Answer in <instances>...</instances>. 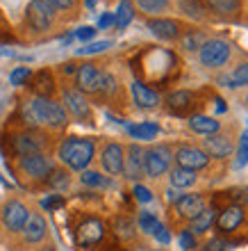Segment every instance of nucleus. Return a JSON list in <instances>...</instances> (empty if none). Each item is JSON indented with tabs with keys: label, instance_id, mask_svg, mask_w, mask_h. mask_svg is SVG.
Instances as JSON below:
<instances>
[{
	"label": "nucleus",
	"instance_id": "f257e3e1",
	"mask_svg": "<svg viewBox=\"0 0 248 251\" xmlns=\"http://www.w3.org/2000/svg\"><path fill=\"white\" fill-rule=\"evenodd\" d=\"M23 119L30 126H50V128H64L68 124V114H66L64 105H59L50 99H37L25 100L23 103Z\"/></svg>",
	"mask_w": 248,
	"mask_h": 251
},
{
	"label": "nucleus",
	"instance_id": "f03ea898",
	"mask_svg": "<svg viewBox=\"0 0 248 251\" xmlns=\"http://www.w3.org/2000/svg\"><path fill=\"white\" fill-rule=\"evenodd\" d=\"M93 151H96V146H93L91 139L68 137L59 146V160L73 172H85L93 158Z\"/></svg>",
	"mask_w": 248,
	"mask_h": 251
},
{
	"label": "nucleus",
	"instance_id": "7ed1b4c3",
	"mask_svg": "<svg viewBox=\"0 0 248 251\" xmlns=\"http://www.w3.org/2000/svg\"><path fill=\"white\" fill-rule=\"evenodd\" d=\"M230 44L223 39H207L198 48V60H201L203 66H207V69H219L223 66L225 62L230 60Z\"/></svg>",
	"mask_w": 248,
	"mask_h": 251
},
{
	"label": "nucleus",
	"instance_id": "20e7f679",
	"mask_svg": "<svg viewBox=\"0 0 248 251\" xmlns=\"http://www.w3.org/2000/svg\"><path fill=\"white\" fill-rule=\"evenodd\" d=\"M25 19H27V25L32 27L34 32H46L55 23V9H52V5L48 0H32L27 5Z\"/></svg>",
	"mask_w": 248,
	"mask_h": 251
},
{
	"label": "nucleus",
	"instance_id": "39448f33",
	"mask_svg": "<svg viewBox=\"0 0 248 251\" xmlns=\"http://www.w3.org/2000/svg\"><path fill=\"white\" fill-rule=\"evenodd\" d=\"M171 149L169 146H150L148 151H144V174L150 178L162 176L164 172H169L171 167Z\"/></svg>",
	"mask_w": 248,
	"mask_h": 251
},
{
	"label": "nucleus",
	"instance_id": "423d86ee",
	"mask_svg": "<svg viewBox=\"0 0 248 251\" xmlns=\"http://www.w3.org/2000/svg\"><path fill=\"white\" fill-rule=\"evenodd\" d=\"M100 82H103V71L96 64L87 62L80 64L75 71V87L80 94H100Z\"/></svg>",
	"mask_w": 248,
	"mask_h": 251
},
{
	"label": "nucleus",
	"instance_id": "0eeeda50",
	"mask_svg": "<svg viewBox=\"0 0 248 251\" xmlns=\"http://www.w3.org/2000/svg\"><path fill=\"white\" fill-rule=\"evenodd\" d=\"M21 169L34 180H46L55 167H52L50 158H46L44 153H32V155H23L21 158Z\"/></svg>",
	"mask_w": 248,
	"mask_h": 251
},
{
	"label": "nucleus",
	"instance_id": "6e6552de",
	"mask_svg": "<svg viewBox=\"0 0 248 251\" xmlns=\"http://www.w3.org/2000/svg\"><path fill=\"white\" fill-rule=\"evenodd\" d=\"M105 235V224L96 217H89L85 222H80V226L75 228V242L80 247H93L98 245Z\"/></svg>",
	"mask_w": 248,
	"mask_h": 251
},
{
	"label": "nucleus",
	"instance_id": "1a4fd4ad",
	"mask_svg": "<svg viewBox=\"0 0 248 251\" xmlns=\"http://www.w3.org/2000/svg\"><path fill=\"white\" fill-rule=\"evenodd\" d=\"M176 162L178 167H184V169H205L209 165V155L203 149H196V146H180L176 151Z\"/></svg>",
	"mask_w": 248,
	"mask_h": 251
},
{
	"label": "nucleus",
	"instance_id": "9d476101",
	"mask_svg": "<svg viewBox=\"0 0 248 251\" xmlns=\"http://www.w3.org/2000/svg\"><path fill=\"white\" fill-rule=\"evenodd\" d=\"M62 99H64V110L71 112L75 119H80V121L91 119V107H89L87 99L78 92V89H64Z\"/></svg>",
	"mask_w": 248,
	"mask_h": 251
},
{
	"label": "nucleus",
	"instance_id": "9b49d317",
	"mask_svg": "<svg viewBox=\"0 0 248 251\" xmlns=\"http://www.w3.org/2000/svg\"><path fill=\"white\" fill-rule=\"evenodd\" d=\"M27 217H30V212H27V208L21 201H7L5 208H2V222L14 233L25 228Z\"/></svg>",
	"mask_w": 248,
	"mask_h": 251
},
{
	"label": "nucleus",
	"instance_id": "f8f14e48",
	"mask_svg": "<svg viewBox=\"0 0 248 251\" xmlns=\"http://www.w3.org/2000/svg\"><path fill=\"white\" fill-rule=\"evenodd\" d=\"M103 167L105 172L112 174V176H118V174H123V162H125V153H123V146L121 144H107L103 149Z\"/></svg>",
	"mask_w": 248,
	"mask_h": 251
},
{
	"label": "nucleus",
	"instance_id": "ddd939ff",
	"mask_svg": "<svg viewBox=\"0 0 248 251\" xmlns=\"http://www.w3.org/2000/svg\"><path fill=\"white\" fill-rule=\"evenodd\" d=\"M205 208H207V205H205V199H203L201 194H182V197H178V201H176V210L180 212V217L191 219V222H194Z\"/></svg>",
	"mask_w": 248,
	"mask_h": 251
},
{
	"label": "nucleus",
	"instance_id": "4468645a",
	"mask_svg": "<svg viewBox=\"0 0 248 251\" xmlns=\"http://www.w3.org/2000/svg\"><path fill=\"white\" fill-rule=\"evenodd\" d=\"M244 222V210H242V205H237V203H232V205H225L219 215H216V228L221 233H232L237 228V226Z\"/></svg>",
	"mask_w": 248,
	"mask_h": 251
},
{
	"label": "nucleus",
	"instance_id": "2eb2a0df",
	"mask_svg": "<svg viewBox=\"0 0 248 251\" xmlns=\"http://www.w3.org/2000/svg\"><path fill=\"white\" fill-rule=\"evenodd\" d=\"M123 172L128 178L132 180H139L144 176V149L139 144H132L128 146V155H125V162H123Z\"/></svg>",
	"mask_w": 248,
	"mask_h": 251
},
{
	"label": "nucleus",
	"instance_id": "dca6fc26",
	"mask_svg": "<svg viewBox=\"0 0 248 251\" xmlns=\"http://www.w3.org/2000/svg\"><path fill=\"white\" fill-rule=\"evenodd\" d=\"M205 12H212L219 19H235L242 12V0H201Z\"/></svg>",
	"mask_w": 248,
	"mask_h": 251
},
{
	"label": "nucleus",
	"instance_id": "f3484780",
	"mask_svg": "<svg viewBox=\"0 0 248 251\" xmlns=\"http://www.w3.org/2000/svg\"><path fill=\"white\" fill-rule=\"evenodd\" d=\"M232 149H235V144H232V139L228 135L214 132V135H207V139H205V153L212 155V158H228Z\"/></svg>",
	"mask_w": 248,
	"mask_h": 251
},
{
	"label": "nucleus",
	"instance_id": "a211bd4d",
	"mask_svg": "<svg viewBox=\"0 0 248 251\" xmlns=\"http://www.w3.org/2000/svg\"><path fill=\"white\" fill-rule=\"evenodd\" d=\"M148 30L155 37H159V39H166V41H171V39H178L180 37V23L178 21H173V19H148Z\"/></svg>",
	"mask_w": 248,
	"mask_h": 251
},
{
	"label": "nucleus",
	"instance_id": "6ab92c4d",
	"mask_svg": "<svg viewBox=\"0 0 248 251\" xmlns=\"http://www.w3.org/2000/svg\"><path fill=\"white\" fill-rule=\"evenodd\" d=\"M130 89H132V99H135V103H137L141 110H153V107L159 105V96H157V92H153V89L146 87L144 82L135 80Z\"/></svg>",
	"mask_w": 248,
	"mask_h": 251
},
{
	"label": "nucleus",
	"instance_id": "aec40b11",
	"mask_svg": "<svg viewBox=\"0 0 248 251\" xmlns=\"http://www.w3.org/2000/svg\"><path fill=\"white\" fill-rule=\"evenodd\" d=\"M191 105H194V94L187 89H178V92H171L166 96V107L173 114H187Z\"/></svg>",
	"mask_w": 248,
	"mask_h": 251
},
{
	"label": "nucleus",
	"instance_id": "412c9836",
	"mask_svg": "<svg viewBox=\"0 0 248 251\" xmlns=\"http://www.w3.org/2000/svg\"><path fill=\"white\" fill-rule=\"evenodd\" d=\"M30 87H32V92L37 94V96H41V99H50L52 92H55V78H52V73L48 71V69H41L39 73H34L32 75Z\"/></svg>",
	"mask_w": 248,
	"mask_h": 251
},
{
	"label": "nucleus",
	"instance_id": "4be33fe9",
	"mask_svg": "<svg viewBox=\"0 0 248 251\" xmlns=\"http://www.w3.org/2000/svg\"><path fill=\"white\" fill-rule=\"evenodd\" d=\"M46 231H48V226H46V219L41 217V215H30L27 217V224L25 228H23V233H25V240L27 242H41V240L46 238Z\"/></svg>",
	"mask_w": 248,
	"mask_h": 251
},
{
	"label": "nucleus",
	"instance_id": "5701e85b",
	"mask_svg": "<svg viewBox=\"0 0 248 251\" xmlns=\"http://www.w3.org/2000/svg\"><path fill=\"white\" fill-rule=\"evenodd\" d=\"M12 146L21 158H23V155H32V153H41V142L34 137V135H27V132L16 135V137L12 139Z\"/></svg>",
	"mask_w": 248,
	"mask_h": 251
},
{
	"label": "nucleus",
	"instance_id": "b1692460",
	"mask_svg": "<svg viewBox=\"0 0 248 251\" xmlns=\"http://www.w3.org/2000/svg\"><path fill=\"white\" fill-rule=\"evenodd\" d=\"M189 126H191V130L201 132V135H214V132H219V128H221V124H219L214 117H205V114H191Z\"/></svg>",
	"mask_w": 248,
	"mask_h": 251
},
{
	"label": "nucleus",
	"instance_id": "393cba45",
	"mask_svg": "<svg viewBox=\"0 0 248 251\" xmlns=\"http://www.w3.org/2000/svg\"><path fill=\"white\" fill-rule=\"evenodd\" d=\"M169 178H171V185L173 187H189V185H194V180H196V172L184 169V167H173Z\"/></svg>",
	"mask_w": 248,
	"mask_h": 251
},
{
	"label": "nucleus",
	"instance_id": "a878e982",
	"mask_svg": "<svg viewBox=\"0 0 248 251\" xmlns=\"http://www.w3.org/2000/svg\"><path fill=\"white\" fill-rule=\"evenodd\" d=\"M132 16H135V7H132L130 0H121L118 2V9H116V16H114V25L118 30H123V27L130 25Z\"/></svg>",
	"mask_w": 248,
	"mask_h": 251
},
{
	"label": "nucleus",
	"instance_id": "bb28decb",
	"mask_svg": "<svg viewBox=\"0 0 248 251\" xmlns=\"http://www.w3.org/2000/svg\"><path fill=\"white\" fill-rule=\"evenodd\" d=\"M214 222H216V208H205V210L191 222V231L194 233H205Z\"/></svg>",
	"mask_w": 248,
	"mask_h": 251
},
{
	"label": "nucleus",
	"instance_id": "cd10ccee",
	"mask_svg": "<svg viewBox=\"0 0 248 251\" xmlns=\"http://www.w3.org/2000/svg\"><path fill=\"white\" fill-rule=\"evenodd\" d=\"M137 5L141 12H146L148 16H155L169 9V0H137Z\"/></svg>",
	"mask_w": 248,
	"mask_h": 251
},
{
	"label": "nucleus",
	"instance_id": "c85d7f7f",
	"mask_svg": "<svg viewBox=\"0 0 248 251\" xmlns=\"http://www.w3.org/2000/svg\"><path fill=\"white\" fill-rule=\"evenodd\" d=\"M114 233L121 240H132L135 238V222L128 217H116L114 219Z\"/></svg>",
	"mask_w": 248,
	"mask_h": 251
},
{
	"label": "nucleus",
	"instance_id": "c756f323",
	"mask_svg": "<svg viewBox=\"0 0 248 251\" xmlns=\"http://www.w3.org/2000/svg\"><path fill=\"white\" fill-rule=\"evenodd\" d=\"M159 132L155 124H137V126H130V135L135 139H153Z\"/></svg>",
	"mask_w": 248,
	"mask_h": 251
},
{
	"label": "nucleus",
	"instance_id": "7c9ffc66",
	"mask_svg": "<svg viewBox=\"0 0 248 251\" xmlns=\"http://www.w3.org/2000/svg\"><path fill=\"white\" fill-rule=\"evenodd\" d=\"M205 37H203L201 32H184L182 37H180V44H182V48H187V50H198V48L205 44Z\"/></svg>",
	"mask_w": 248,
	"mask_h": 251
},
{
	"label": "nucleus",
	"instance_id": "2f4dec72",
	"mask_svg": "<svg viewBox=\"0 0 248 251\" xmlns=\"http://www.w3.org/2000/svg\"><path fill=\"white\" fill-rule=\"evenodd\" d=\"M228 82H230L232 87H244V85H248V62H242V64L237 66L235 71L230 73Z\"/></svg>",
	"mask_w": 248,
	"mask_h": 251
},
{
	"label": "nucleus",
	"instance_id": "473e14b6",
	"mask_svg": "<svg viewBox=\"0 0 248 251\" xmlns=\"http://www.w3.org/2000/svg\"><path fill=\"white\" fill-rule=\"evenodd\" d=\"M46 180L52 190H66V187H68V174L62 172V169H52Z\"/></svg>",
	"mask_w": 248,
	"mask_h": 251
},
{
	"label": "nucleus",
	"instance_id": "72a5a7b5",
	"mask_svg": "<svg viewBox=\"0 0 248 251\" xmlns=\"http://www.w3.org/2000/svg\"><path fill=\"white\" fill-rule=\"evenodd\" d=\"M180 9L187 16H194V19H203V12H205L201 0H180Z\"/></svg>",
	"mask_w": 248,
	"mask_h": 251
},
{
	"label": "nucleus",
	"instance_id": "f704fd0d",
	"mask_svg": "<svg viewBox=\"0 0 248 251\" xmlns=\"http://www.w3.org/2000/svg\"><path fill=\"white\" fill-rule=\"evenodd\" d=\"M139 226H141V231L153 235L157 231V226H159V219H155V215H150V212H141L139 215Z\"/></svg>",
	"mask_w": 248,
	"mask_h": 251
},
{
	"label": "nucleus",
	"instance_id": "c9c22d12",
	"mask_svg": "<svg viewBox=\"0 0 248 251\" xmlns=\"http://www.w3.org/2000/svg\"><path fill=\"white\" fill-rule=\"evenodd\" d=\"M30 75H32V71H30L27 66H19V69H14V71L9 73V82L16 85V87H21V85H25L27 80H30Z\"/></svg>",
	"mask_w": 248,
	"mask_h": 251
},
{
	"label": "nucleus",
	"instance_id": "e433bc0d",
	"mask_svg": "<svg viewBox=\"0 0 248 251\" xmlns=\"http://www.w3.org/2000/svg\"><path fill=\"white\" fill-rule=\"evenodd\" d=\"M80 178H82V183H85V185H89V187H105V185H107V180H105L98 172H85Z\"/></svg>",
	"mask_w": 248,
	"mask_h": 251
},
{
	"label": "nucleus",
	"instance_id": "4c0bfd02",
	"mask_svg": "<svg viewBox=\"0 0 248 251\" xmlns=\"http://www.w3.org/2000/svg\"><path fill=\"white\" fill-rule=\"evenodd\" d=\"M110 46H112V41H93V44H89V46L80 48L78 55H96V53H103V50H107Z\"/></svg>",
	"mask_w": 248,
	"mask_h": 251
},
{
	"label": "nucleus",
	"instance_id": "58836bf2",
	"mask_svg": "<svg viewBox=\"0 0 248 251\" xmlns=\"http://www.w3.org/2000/svg\"><path fill=\"white\" fill-rule=\"evenodd\" d=\"M248 162V135L242 137V146H239V155H237V167H244Z\"/></svg>",
	"mask_w": 248,
	"mask_h": 251
},
{
	"label": "nucleus",
	"instance_id": "ea45409f",
	"mask_svg": "<svg viewBox=\"0 0 248 251\" xmlns=\"http://www.w3.org/2000/svg\"><path fill=\"white\" fill-rule=\"evenodd\" d=\"M132 194H135V199H137V201H141V203H148L150 199H153L150 190H148V187H144V185H135Z\"/></svg>",
	"mask_w": 248,
	"mask_h": 251
},
{
	"label": "nucleus",
	"instance_id": "a19ab883",
	"mask_svg": "<svg viewBox=\"0 0 248 251\" xmlns=\"http://www.w3.org/2000/svg\"><path fill=\"white\" fill-rule=\"evenodd\" d=\"M62 203H64V199L59 197V194H52V197H46L41 201V205H44L46 210H55V208H59Z\"/></svg>",
	"mask_w": 248,
	"mask_h": 251
},
{
	"label": "nucleus",
	"instance_id": "79ce46f5",
	"mask_svg": "<svg viewBox=\"0 0 248 251\" xmlns=\"http://www.w3.org/2000/svg\"><path fill=\"white\" fill-rule=\"evenodd\" d=\"M194 245H196V240H194L191 231H184L182 235H180V247H182L184 251H189V249H194Z\"/></svg>",
	"mask_w": 248,
	"mask_h": 251
},
{
	"label": "nucleus",
	"instance_id": "37998d69",
	"mask_svg": "<svg viewBox=\"0 0 248 251\" xmlns=\"http://www.w3.org/2000/svg\"><path fill=\"white\" fill-rule=\"evenodd\" d=\"M153 238H157V240H159V242H162V245H169V242H171V235H169V231H166V228H164L162 224L157 226V231L153 233Z\"/></svg>",
	"mask_w": 248,
	"mask_h": 251
},
{
	"label": "nucleus",
	"instance_id": "c03bdc74",
	"mask_svg": "<svg viewBox=\"0 0 248 251\" xmlns=\"http://www.w3.org/2000/svg\"><path fill=\"white\" fill-rule=\"evenodd\" d=\"M93 34H96V27L85 25V27H80L78 32H75V37H78V39H82V41H87V39H91Z\"/></svg>",
	"mask_w": 248,
	"mask_h": 251
},
{
	"label": "nucleus",
	"instance_id": "a18cd8bd",
	"mask_svg": "<svg viewBox=\"0 0 248 251\" xmlns=\"http://www.w3.org/2000/svg\"><path fill=\"white\" fill-rule=\"evenodd\" d=\"M52 5V9H71L75 5V0H48Z\"/></svg>",
	"mask_w": 248,
	"mask_h": 251
},
{
	"label": "nucleus",
	"instance_id": "49530a36",
	"mask_svg": "<svg viewBox=\"0 0 248 251\" xmlns=\"http://www.w3.org/2000/svg\"><path fill=\"white\" fill-rule=\"evenodd\" d=\"M112 23H114V16H112V14H105V16H100L98 27H100V30H105V27H110Z\"/></svg>",
	"mask_w": 248,
	"mask_h": 251
},
{
	"label": "nucleus",
	"instance_id": "de8ad7c7",
	"mask_svg": "<svg viewBox=\"0 0 248 251\" xmlns=\"http://www.w3.org/2000/svg\"><path fill=\"white\" fill-rule=\"evenodd\" d=\"M232 199H235V201H239V203H242V201H246V203H248V190H235V197H232ZM239 203H237V205H239Z\"/></svg>",
	"mask_w": 248,
	"mask_h": 251
},
{
	"label": "nucleus",
	"instance_id": "09e8293b",
	"mask_svg": "<svg viewBox=\"0 0 248 251\" xmlns=\"http://www.w3.org/2000/svg\"><path fill=\"white\" fill-rule=\"evenodd\" d=\"M207 251H223V242L221 240H214L212 245H207Z\"/></svg>",
	"mask_w": 248,
	"mask_h": 251
},
{
	"label": "nucleus",
	"instance_id": "8fccbe9b",
	"mask_svg": "<svg viewBox=\"0 0 248 251\" xmlns=\"http://www.w3.org/2000/svg\"><path fill=\"white\" fill-rule=\"evenodd\" d=\"M64 71L66 73H75L78 69H75V64H64Z\"/></svg>",
	"mask_w": 248,
	"mask_h": 251
},
{
	"label": "nucleus",
	"instance_id": "3c124183",
	"mask_svg": "<svg viewBox=\"0 0 248 251\" xmlns=\"http://www.w3.org/2000/svg\"><path fill=\"white\" fill-rule=\"evenodd\" d=\"M93 5H96V0H87V7H89V9H91Z\"/></svg>",
	"mask_w": 248,
	"mask_h": 251
},
{
	"label": "nucleus",
	"instance_id": "603ef678",
	"mask_svg": "<svg viewBox=\"0 0 248 251\" xmlns=\"http://www.w3.org/2000/svg\"><path fill=\"white\" fill-rule=\"evenodd\" d=\"M44 251H55V249H52V247H48V249H44Z\"/></svg>",
	"mask_w": 248,
	"mask_h": 251
},
{
	"label": "nucleus",
	"instance_id": "864d4df0",
	"mask_svg": "<svg viewBox=\"0 0 248 251\" xmlns=\"http://www.w3.org/2000/svg\"><path fill=\"white\" fill-rule=\"evenodd\" d=\"M246 105H248V96H246Z\"/></svg>",
	"mask_w": 248,
	"mask_h": 251
},
{
	"label": "nucleus",
	"instance_id": "5fc2aeb1",
	"mask_svg": "<svg viewBox=\"0 0 248 251\" xmlns=\"http://www.w3.org/2000/svg\"><path fill=\"white\" fill-rule=\"evenodd\" d=\"M0 23H2V16H0Z\"/></svg>",
	"mask_w": 248,
	"mask_h": 251
}]
</instances>
